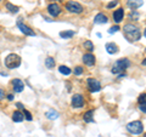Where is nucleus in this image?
I'll list each match as a JSON object with an SVG mask.
<instances>
[{
    "instance_id": "34",
    "label": "nucleus",
    "mask_w": 146,
    "mask_h": 137,
    "mask_svg": "<svg viewBox=\"0 0 146 137\" xmlns=\"http://www.w3.org/2000/svg\"><path fill=\"white\" fill-rule=\"evenodd\" d=\"M143 65H144V66H146V58H145V60L143 61Z\"/></svg>"
},
{
    "instance_id": "20",
    "label": "nucleus",
    "mask_w": 146,
    "mask_h": 137,
    "mask_svg": "<svg viewBox=\"0 0 146 137\" xmlns=\"http://www.w3.org/2000/svg\"><path fill=\"white\" fill-rule=\"evenodd\" d=\"M45 66H46L48 69H54V67H55V60H54V57H48L46 60H45Z\"/></svg>"
},
{
    "instance_id": "8",
    "label": "nucleus",
    "mask_w": 146,
    "mask_h": 137,
    "mask_svg": "<svg viewBox=\"0 0 146 137\" xmlns=\"http://www.w3.org/2000/svg\"><path fill=\"white\" fill-rule=\"evenodd\" d=\"M11 85H12V90H13V92H15V94H20L25 89V83L21 79H17V78L12 79Z\"/></svg>"
},
{
    "instance_id": "18",
    "label": "nucleus",
    "mask_w": 146,
    "mask_h": 137,
    "mask_svg": "<svg viewBox=\"0 0 146 137\" xmlns=\"http://www.w3.org/2000/svg\"><path fill=\"white\" fill-rule=\"evenodd\" d=\"M5 7H6V10H7L9 12H11V13H17L18 11H20V7L15 6V5H13V4H11V3H6V4H5Z\"/></svg>"
},
{
    "instance_id": "1",
    "label": "nucleus",
    "mask_w": 146,
    "mask_h": 137,
    "mask_svg": "<svg viewBox=\"0 0 146 137\" xmlns=\"http://www.w3.org/2000/svg\"><path fill=\"white\" fill-rule=\"evenodd\" d=\"M123 33H124V36L128 39V41H138L141 36L140 29L135 24L131 23H128L123 27Z\"/></svg>"
},
{
    "instance_id": "10",
    "label": "nucleus",
    "mask_w": 146,
    "mask_h": 137,
    "mask_svg": "<svg viewBox=\"0 0 146 137\" xmlns=\"http://www.w3.org/2000/svg\"><path fill=\"white\" fill-rule=\"evenodd\" d=\"M48 12H49L52 17H57V16H60V13H61V7L58 6V4H56V3L49 4V6H48Z\"/></svg>"
},
{
    "instance_id": "12",
    "label": "nucleus",
    "mask_w": 146,
    "mask_h": 137,
    "mask_svg": "<svg viewBox=\"0 0 146 137\" xmlns=\"http://www.w3.org/2000/svg\"><path fill=\"white\" fill-rule=\"evenodd\" d=\"M107 22H108V18L106 15H104V13H98L94 18L95 24H104V23H107Z\"/></svg>"
},
{
    "instance_id": "4",
    "label": "nucleus",
    "mask_w": 146,
    "mask_h": 137,
    "mask_svg": "<svg viewBox=\"0 0 146 137\" xmlns=\"http://www.w3.org/2000/svg\"><path fill=\"white\" fill-rule=\"evenodd\" d=\"M127 130L133 135H140L141 132L144 131V125H143L141 121L135 120V121H131L127 125Z\"/></svg>"
},
{
    "instance_id": "38",
    "label": "nucleus",
    "mask_w": 146,
    "mask_h": 137,
    "mask_svg": "<svg viewBox=\"0 0 146 137\" xmlns=\"http://www.w3.org/2000/svg\"><path fill=\"white\" fill-rule=\"evenodd\" d=\"M0 1H1V0H0Z\"/></svg>"
},
{
    "instance_id": "24",
    "label": "nucleus",
    "mask_w": 146,
    "mask_h": 137,
    "mask_svg": "<svg viewBox=\"0 0 146 137\" xmlns=\"http://www.w3.org/2000/svg\"><path fill=\"white\" fill-rule=\"evenodd\" d=\"M23 115H25V119L28 120V121H32L33 120V117H32V114L29 111H27V109H23Z\"/></svg>"
},
{
    "instance_id": "16",
    "label": "nucleus",
    "mask_w": 146,
    "mask_h": 137,
    "mask_svg": "<svg viewBox=\"0 0 146 137\" xmlns=\"http://www.w3.org/2000/svg\"><path fill=\"white\" fill-rule=\"evenodd\" d=\"M144 4V0H129L128 1V6H129L131 10H136L139 9L140 6H143Z\"/></svg>"
},
{
    "instance_id": "35",
    "label": "nucleus",
    "mask_w": 146,
    "mask_h": 137,
    "mask_svg": "<svg viewBox=\"0 0 146 137\" xmlns=\"http://www.w3.org/2000/svg\"><path fill=\"white\" fill-rule=\"evenodd\" d=\"M50 1H62V0H50Z\"/></svg>"
},
{
    "instance_id": "7",
    "label": "nucleus",
    "mask_w": 146,
    "mask_h": 137,
    "mask_svg": "<svg viewBox=\"0 0 146 137\" xmlns=\"http://www.w3.org/2000/svg\"><path fill=\"white\" fill-rule=\"evenodd\" d=\"M71 104H72L73 108H82V107L84 106V97H83V96H82L80 94L73 95Z\"/></svg>"
},
{
    "instance_id": "2",
    "label": "nucleus",
    "mask_w": 146,
    "mask_h": 137,
    "mask_svg": "<svg viewBox=\"0 0 146 137\" xmlns=\"http://www.w3.org/2000/svg\"><path fill=\"white\" fill-rule=\"evenodd\" d=\"M21 57L17 53H9L4 60V65L9 69H15V68H18L21 66Z\"/></svg>"
},
{
    "instance_id": "32",
    "label": "nucleus",
    "mask_w": 146,
    "mask_h": 137,
    "mask_svg": "<svg viewBox=\"0 0 146 137\" xmlns=\"http://www.w3.org/2000/svg\"><path fill=\"white\" fill-rule=\"evenodd\" d=\"M16 107H17L18 109H25V106H23V104H22L21 102H17V103H16Z\"/></svg>"
},
{
    "instance_id": "25",
    "label": "nucleus",
    "mask_w": 146,
    "mask_h": 137,
    "mask_svg": "<svg viewBox=\"0 0 146 137\" xmlns=\"http://www.w3.org/2000/svg\"><path fill=\"white\" fill-rule=\"evenodd\" d=\"M138 102L140 104H146V94H141L138 98Z\"/></svg>"
},
{
    "instance_id": "21",
    "label": "nucleus",
    "mask_w": 146,
    "mask_h": 137,
    "mask_svg": "<svg viewBox=\"0 0 146 137\" xmlns=\"http://www.w3.org/2000/svg\"><path fill=\"white\" fill-rule=\"evenodd\" d=\"M73 35H74V32L73 30H63V32L60 33V36L63 38V39H70V38H72Z\"/></svg>"
},
{
    "instance_id": "3",
    "label": "nucleus",
    "mask_w": 146,
    "mask_h": 137,
    "mask_svg": "<svg viewBox=\"0 0 146 137\" xmlns=\"http://www.w3.org/2000/svg\"><path fill=\"white\" fill-rule=\"evenodd\" d=\"M128 67H130V62L128 58H121L117 62L113 63V66L111 68V72L113 74H119V73L124 72Z\"/></svg>"
},
{
    "instance_id": "6",
    "label": "nucleus",
    "mask_w": 146,
    "mask_h": 137,
    "mask_svg": "<svg viewBox=\"0 0 146 137\" xmlns=\"http://www.w3.org/2000/svg\"><path fill=\"white\" fill-rule=\"evenodd\" d=\"M17 27L20 28V30L25 35H28V36H35V33L33 29H31L28 26H26L23 22H22V17H20L17 20Z\"/></svg>"
},
{
    "instance_id": "22",
    "label": "nucleus",
    "mask_w": 146,
    "mask_h": 137,
    "mask_svg": "<svg viewBox=\"0 0 146 137\" xmlns=\"http://www.w3.org/2000/svg\"><path fill=\"white\" fill-rule=\"evenodd\" d=\"M58 70H60V73H61V74H63V75H70L72 73V70L67 66H60V67H58Z\"/></svg>"
},
{
    "instance_id": "26",
    "label": "nucleus",
    "mask_w": 146,
    "mask_h": 137,
    "mask_svg": "<svg viewBox=\"0 0 146 137\" xmlns=\"http://www.w3.org/2000/svg\"><path fill=\"white\" fill-rule=\"evenodd\" d=\"M73 73H74L76 75H80V74H83V68H82L80 66L76 67V68H74V70H73Z\"/></svg>"
},
{
    "instance_id": "14",
    "label": "nucleus",
    "mask_w": 146,
    "mask_h": 137,
    "mask_svg": "<svg viewBox=\"0 0 146 137\" xmlns=\"http://www.w3.org/2000/svg\"><path fill=\"white\" fill-rule=\"evenodd\" d=\"M25 120V115H23V112L21 111H15L12 113V121L15 123H21Z\"/></svg>"
},
{
    "instance_id": "17",
    "label": "nucleus",
    "mask_w": 146,
    "mask_h": 137,
    "mask_svg": "<svg viewBox=\"0 0 146 137\" xmlns=\"http://www.w3.org/2000/svg\"><path fill=\"white\" fill-rule=\"evenodd\" d=\"M45 117H46L49 120H56L57 118H58V112L55 111V109H50V111L46 112Z\"/></svg>"
},
{
    "instance_id": "15",
    "label": "nucleus",
    "mask_w": 146,
    "mask_h": 137,
    "mask_svg": "<svg viewBox=\"0 0 146 137\" xmlns=\"http://www.w3.org/2000/svg\"><path fill=\"white\" fill-rule=\"evenodd\" d=\"M105 47H106V51H107L110 55H115V53L118 52V50H119L115 43H107Z\"/></svg>"
},
{
    "instance_id": "23",
    "label": "nucleus",
    "mask_w": 146,
    "mask_h": 137,
    "mask_svg": "<svg viewBox=\"0 0 146 137\" xmlns=\"http://www.w3.org/2000/svg\"><path fill=\"white\" fill-rule=\"evenodd\" d=\"M84 47L86 49V50H88V51H93V50H94V45H93V43H91L90 41V40H86V41H84Z\"/></svg>"
},
{
    "instance_id": "13",
    "label": "nucleus",
    "mask_w": 146,
    "mask_h": 137,
    "mask_svg": "<svg viewBox=\"0 0 146 137\" xmlns=\"http://www.w3.org/2000/svg\"><path fill=\"white\" fill-rule=\"evenodd\" d=\"M123 17H124V10H123V9H117V10L113 12V20H115L116 23L122 22Z\"/></svg>"
},
{
    "instance_id": "28",
    "label": "nucleus",
    "mask_w": 146,
    "mask_h": 137,
    "mask_svg": "<svg viewBox=\"0 0 146 137\" xmlns=\"http://www.w3.org/2000/svg\"><path fill=\"white\" fill-rule=\"evenodd\" d=\"M129 17L131 18V20H138L139 15H138V12H136V11H131L130 15H129Z\"/></svg>"
},
{
    "instance_id": "29",
    "label": "nucleus",
    "mask_w": 146,
    "mask_h": 137,
    "mask_svg": "<svg viewBox=\"0 0 146 137\" xmlns=\"http://www.w3.org/2000/svg\"><path fill=\"white\" fill-rule=\"evenodd\" d=\"M118 4V1H116V0H113V1H111V3H108L107 4V9H112V7H115L116 5Z\"/></svg>"
},
{
    "instance_id": "39",
    "label": "nucleus",
    "mask_w": 146,
    "mask_h": 137,
    "mask_svg": "<svg viewBox=\"0 0 146 137\" xmlns=\"http://www.w3.org/2000/svg\"><path fill=\"white\" fill-rule=\"evenodd\" d=\"M145 51H146V50H145Z\"/></svg>"
},
{
    "instance_id": "37",
    "label": "nucleus",
    "mask_w": 146,
    "mask_h": 137,
    "mask_svg": "<svg viewBox=\"0 0 146 137\" xmlns=\"http://www.w3.org/2000/svg\"><path fill=\"white\" fill-rule=\"evenodd\" d=\"M144 137H146V134H144Z\"/></svg>"
},
{
    "instance_id": "31",
    "label": "nucleus",
    "mask_w": 146,
    "mask_h": 137,
    "mask_svg": "<svg viewBox=\"0 0 146 137\" xmlns=\"http://www.w3.org/2000/svg\"><path fill=\"white\" fill-rule=\"evenodd\" d=\"M139 109H140V111L143 112V113H146V104H140Z\"/></svg>"
},
{
    "instance_id": "9",
    "label": "nucleus",
    "mask_w": 146,
    "mask_h": 137,
    "mask_svg": "<svg viewBox=\"0 0 146 137\" xmlns=\"http://www.w3.org/2000/svg\"><path fill=\"white\" fill-rule=\"evenodd\" d=\"M88 86H89L90 92H98L101 89V84L96 79H94V78H88Z\"/></svg>"
},
{
    "instance_id": "36",
    "label": "nucleus",
    "mask_w": 146,
    "mask_h": 137,
    "mask_svg": "<svg viewBox=\"0 0 146 137\" xmlns=\"http://www.w3.org/2000/svg\"><path fill=\"white\" fill-rule=\"evenodd\" d=\"M144 35H145V38H146V28H145V30H144Z\"/></svg>"
},
{
    "instance_id": "33",
    "label": "nucleus",
    "mask_w": 146,
    "mask_h": 137,
    "mask_svg": "<svg viewBox=\"0 0 146 137\" xmlns=\"http://www.w3.org/2000/svg\"><path fill=\"white\" fill-rule=\"evenodd\" d=\"M6 97H7L9 101H13V98H15V96H13V94H9V95L6 96Z\"/></svg>"
},
{
    "instance_id": "5",
    "label": "nucleus",
    "mask_w": 146,
    "mask_h": 137,
    "mask_svg": "<svg viewBox=\"0 0 146 137\" xmlns=\"http://www.w3.org/2000/svg\"><path fill=\"white\" fill-rule=\"evenodd\" d=\"M66 10L70 11L71 13H82L83 12V6H82L78 1L70 0V1L66 3Z\"/></svg>"
},
{
    "instance_id": "30",
    "label": "nucleus",
    "mask_w": 146,
    "mask_h": 137,
    "mask_svg": "<svg viewBox=\"0 0 146 137\" xmlns=\"http://www.w3.org/2000/svg\"><path fill=\"white\" fill-rule=\"evenodd\" d=\"M4 98H5V91L3 89H0V101H3Z\"/></svg>"
},
{
    "instance_id": "11",
    "label": "nucleus",
    "mask_w": 146,
    "mask_h": 137,
    "mask_svg": "<svg viewBox=\"0 0 146 137\" xmlns=\"http://www.w3.org/2000/svg\"><path fill=\"white\" fill-rule=\"evenodd\" d=\"M83 62L84 65H86L88 67H91L95 65V56L93 53H85L83 56Z\"/></svg>"
},
{
    "instance_id": "27",
    "label": "nucleus",
    "mask_w": 146,
    "mask_h": 137,
    "mask_svg": "<svg viewBox=\"0 0 146 137\" xmlns=\"http://www.w3.org/2000/svg\"><path fill=\"white\" fill-rule=\"evenodd\" d=\"M118 30H119V27L115 26V27H111V28H110L108 33H110V34H113V33H116V32H118Z\"/></svg>"
},
{
    "instance_id": "19",
    "label": "nucleus",
    "mask_w": 146,
    "mask_h": 137,
    "mask_svg": "<svg viewBox=\"0 0 146 137\" xmlns=\"http://www.w3.org/2000/svg\"><path fill=\"white\" fill-rule=\"evenodd\" d=\"M93 117H94V111H88L83 115V119H84L85 123H91V121H94Z\"/></svg>"
}]
</instances>
